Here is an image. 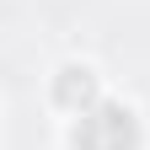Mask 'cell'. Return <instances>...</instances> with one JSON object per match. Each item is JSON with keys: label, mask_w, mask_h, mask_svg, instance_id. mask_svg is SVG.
<instances>
[{"label": "cell", "mask_w": 150, "mask_h": 150, "mask_svg": "<svg viewBox=\"0 0 150 150\" xmlns=\"http://www.w3.org/2000/svg\"><path fill=\"white\" fill-rule=\"evenodd\" d=\"M139 145V129H134V112L123 107H86L81 123H75V150H134Z\"/></svg>", "instance_id": "6da1fadb"}, {"label": "cell", "mask_w": 150, "mask_h": 150, "mask_svg": "<svg viewBox=\"0 0 150 150\" xmlns=\"http://www.w3.org/2000/svg\"><path fill=\"white\" fill-rule=\"evenodd\" d=\"M54 97L64 107H97V81H91V70H64L59 86H54Z\"/></svg>", "instance_id": "7a4b0ae2"}]
</instances>
